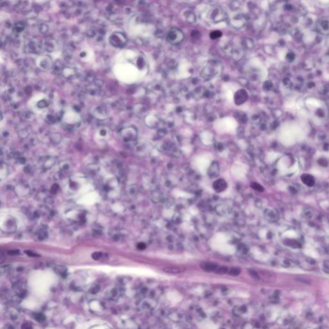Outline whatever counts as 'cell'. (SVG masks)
Instances as JSON below:
<instances>
[{
  "label": "cell",
  "mask_w": 329,
  "mask_h": 329,
  "mask_svg": "<svg viewBox=\"0 0 329 329\" xmlns=\"http://www.w3.org/2000/svg\"><path fill=\"white\" fill-rule=\"evenodd\" d=\"M47 105H48V103H47L46 101H40L38 103V106L39 108H45V107H46Z\"/></svg>",
  "instance_id": "24"
},
{
  "label": "cell",
  "mask_w": 329,
  "mask_h": 329,
  "mask_svg": "<svg viewBox=\"0 0 329 329\" xmlns=\"http://www.w3.org/2000/svg\"><path fill=\"white\" fill-rule=\"evenodd\" d=\"M20 251L18 250H11L9 251V254L11 255H18Z\"/></svg>",
  "instance_id": "29"
},
{
  "label": "cell",
  "mask_w": 329,
  "mask_h": 329,
  "mask_svg": "<svg viewBox=\"0 0 329 329\" xmlns=\"http://www.w3.org/2000/svg\"><path fill=\"white\" fill-rule=\"evenodd\" d=\"M251 187L253 189L255 190H257V191H258V192H263V191L264 190L263 187L261 186L260 184H258V183H256V182H252V183H251Z\"/></svg>",
  "instance_id": "18"
},
{
  "label": "cell",
  "mask_w": 329,
  "mask_h": 329,
  "mask_svg": "<svg viewBox=\"0 0 329 329\" xmlns=\"http://www.w3.org/2000/svg\"><path fill=\"white\" fill-rule=\"evenodd\" d=\"M228 271H229V268L226 267V266H221V267L218 268L215 273L217 274H219V275H224V274H226V273H228Z\"/></svg>",
  "instance_id": "17"
},
{
  "label": "cell",
  "mask_w": 329,
  "mask_h": 329,
  "mask_svg": "<svg viewBox=\"0 0 329 329\" xmlns=\"http://www.w3.org/2000/svg\"><path fill=\"white\" fill-rule=\"evenodd\" d=\"M245 19L242 15H237V16H235L234 17H232L230 20V22L233 27H235L236 28H241L243 27V25L245 24Z\"/></svg>",
  "instance_id": "11"
},
{
  "label": "cell",
  "mask_w": 329,
  "mask_h": 329,
  "mask_svg": "<svg viewBox=\"0 0 329 329\" xmlns=\"http://www.w3.org/2000/svg\"><path fill=\"white\" fill-rule=\"evenodd\" d=\"M59 190V186L57 184H54L51 188V192L53 194H56Z\"/></svg>",
  "instance_id": "25"
},
{
  "label": "cell",
  "mask_w": 329,
  "mask_h": 329,
  "mask_svg": "<svg viewBox=\"0 0 329 329\" xmlns=\"http://www.w3.org/2000/svg\"><path fill=\"white\" fill-rule=\"evenodd\" d=\"M235 102L237 105H241L244 103L247 99V94L246 91L241 90L238 91L235 95Z\"/></svg>",
  "instance_id": "10"
},
{
  "label": "cell",
  "mask_w": 329,
  "mask_h": 329,
  "mask_svg": "<svg viewBox=\"0 0 329 329\" xmlns=\"http://www.w3.org/2000/svg\"><path fill=\"white\" fill-rule=\"evenodd\" d=\"M167 39L171 44H177L180 43L183 40L184 34L179 29L174 28L168 32Z\"/></svg>",
  "instance_id": "2"
},
{
  "label": "cell",
  "mask_w": 329,
  "mask_h": 329,
  "mask_svg": "<svg viewBox=\"0 0 329 329\" xmlns=\"http://www.w3.org/2000/svg\"><path fill=\"white\" fill-rule=\"evenodd\" d=\"M213 189L217 193H221L226 189L228 184L224 179H218L213 183Z\"/></svg>",
  "instance_id": "6"
},
{
  "label": "cell",
  "mask_w": 329,
  "mask_h": 329,
  "mask_svg": "<svg viewBox=\"0 0 329 329\" xmlns=\"http://www.w3.org/2000/svg\"><path fill=\"white\" fill-rule=\"evenodd\" d=\"M55 271H56V272H57L58 273H59V274L64 275L66 274V271H67V269H66V268L64 267V266L59 265L55 268Z\"/></svg>",
  "instance_id": "20"
},
{
  "label": "cell",
  "mask_w": 329,
  "mask_h": 329,
  "mask_svg": "<svg viewBox=\"0 0 329 329\" xmlns=\"http://www.w3.org/2000/svg\"><path fill=\"white\" fill-rule=\"evenodd\" d=\"M287 60H289V61H293V60H294V54H293V53H289V54H288L287 55Z\"/></svg>",
  "instance_id": "28"
},
{
  "label": "cell",
  "mask_w": 329,
  "mask_h": 329,
  "mask_svg": "<svg viewBox=\"0 0 329 329\" xmlns=\"http://www.w3.org/2000/svg\"><path fill=\"white\" fill-rule=\"evenodd\" d=\"M249 273L250 274V275L255 279H259L260 278L259 275H258V273L255 271L253 270V269H249Z\"/></svg>",
  "instance_id": "21"
},
{
  "label": "cell",
  "mask_w": 329,
  "mask_h": 329,
  "mask_svg": "<svg viewBox=\"0 0 329 329\" xmlns=\"http://www.w3.org/2000/svg\"><path fill=\"white\" fill-rule=\"evenodd\" d=\"M209 17L213 23H219L226 20V14L219 7H214L210 10Z\"/></svg>",
  "instance_id": "3"
},
{
  "label": "cell",
  "mask_w": 329,
  "mask_h": 329,
  "mask_svg": "<svg viewBox=\"0 0 329 329\" xmlns=\"http://www.w3.org/2000/svg\"><path fill=\"white\" fill-rule=\"evenodd\" d=\"M102 256V254L100 252H95L93 254H92V258L96 260L101 259Z\"/></svg>",
  "instance_id": "22"
},
{
  "label": "cell",
  "mask_w": 329,
  "mask_h": 329,
  "mask_svg": "<svg viewBox=\"0 0 329 329\" xmlns=\"http://www.w3.org/2000/svg\"><path fill=\"white\" fill-rule=\"evenodd\" d=\"M109 41L114 46L123 47L126 43L127 39L124 34L116 32L110 37Z\"/></svg>",
  "instance_id": "4"
},
{
  "label": "cell",
  "mask_w": 329,
  "mask_h": 329,
  "mask_svg": "<svg viewBox=\"0 0 329 329\" xmlns=\"http://www.w3.org/2000/svg\"><path fill=\"white\" fill-rule=\"evenodd\" d=\"M323 265L325 266V268H327L329 269V261H325L323 264Z\"/></svg>",
  "instance_id": "30"
},
{
  "label": "cell",
  "mask_w": 329,
  "mask_h": 329,
  "mask_svg": "<svg viewBox=\"0 0 329 329\" xmlns=\"http://www.w3.org/2000/svg\"><path fill=\"white\" fill-rule=\"evenodd\" d=\"M241 273V269L239 268H231L229 269L228 274L232 276H239Z\"/></svg>",
  "instance_id": "16"
},
{
  "label": "cell",
  "mask_w": 329,
  "mask_h": 329,
  "mask_svg": "<svg viewBox=\"0 0 329 329\" xmlns=\"http://www.w3.org/2000/svg\"><path fill=\"white\" fill-rule=\"evenodd\" d=\"M163 271L165 273H168V274H178V273H183L185 271V268L183 267H180V266H169V267H166L163 269Z\"/></svg>",
  "instance_id": "12"
},
{
  "label": "cell",
  "mask_w": 329,
  "mask_h": 329,
  "mask_svg": "<svg viewBox=\"0 0 329 329\" xmlns=\"http://www.w3.org/2000/svg\"><path fill=\"white\" fill-rule=\"evenodd\" d=\"M221 66L219 62L216 61H210L202 69L201 75L206 79H212L216 76L220 72Z\"/></svg>",
  "instance_id": "1"
},
{
  "label": "cell",
  "mask_w": 329,
  "mask_h": 329,
  "mask_svg": "<svg viewBox=\"0 0 329 329\" xmlns=\"http://www.w3.org/2000/svg\"><path fill=\"white\" fill-rule=\"evenodd\" d=\"M302 180L307 186L312 187L315 184V179L309 174H304L302 176Z\"/></svg>",
  "instance_id": "13"
},
{
  "label": "cell",
  "mask_w": 329,
  "mask_h": 329,
  "mask_svg": "<svg viewBox=\"0 0 329 329\" xmlns=\"http://www.w3.org/2000/svg\"><path fill=\"white\" fill-rule=\"evenodd\" d=\"M55 160H54L53 158H48L45 159L44 160H41V162H40V163H41V164L44 167V168H50L51 167H53V166L54 165L55 163Z\"/></svg>",
  "instance_id": "15"
},
{
  "label": "cell",
  "mask_w": 329,
  "mask_h": 329,
  "mask_svg": "<svg viewBox=\"0 0 329 329\" xmlns=\"http://www.w3.org/2000/svg\"><path fill=\"white\" fill-rule=\"evenodd\" d=\"M265 215L269 221H276L277 219V213L274 210L267 209L265 212Z\"/></svg>",
  "instance_id": "14"
},
{
  "label": "cell",
  "mask_w": 329,
  "mask_h": 329,
  "mask_svg": "<svg viewBox=\"0 0 329 329\" xmlns=\"http://www.w3.org/2000/svg\"><path fill=\"white\" fill-rule=\"evenodd\" d=\"M38 235V237H39V239H40V240H43V239H44V238H45V237H46V232H45V231H44V230H39V231Z\"/></svg>",
  "instance_id": "23"
},
{
  "label": "cell",
  "mask_w": 329,
  "mask_h": 329,
  "mask_svg": "<svg viewBox=\"0 0 329 329\" xmlns=\"http://www.w3.org/2000/svg\"><path fill=\"white\" fill-rule=\"evenodd\" d=\"M25 253H27V255H28V256H30V257H39V255H38V254L33 253L32 251H25Z\"/></svg>",
  "instance_id": "27"
},
{
  "label": "cell",
  "mask_w": 329,
  "mask_h": 329,
  "mask_svg": "<svg viewBox=\"0 0 329 329\" xmlns=\"http://www.w3.org/2000/svg\"><path fill=\"white\" fill-rule=\"evenodd\" d=\"M221 36H222V32L221 31H219V30L213 31V32L210 33V38L212 39H217L218 38H221Z\"/></svg>",
  "instance_id": "19"
},
{
  "label": "cell",
  "mask_w": 329,
  "mask_h": 329,
  "mask_svg": "<svg viewBox=\"0 0 329 329\" xmlns=\"http://www.w3.org/2000/svg\"><path fill=\"white\" fill-rule=\"evenodd\" d=\"M317 30L323 34H329V20L323 19L320 20L317 25Z\"/></svg>",
  "instance_id": "9"
},
{
  "label": "cell",
  "mask_w": 329,
  "mask_h": 329,
  "mask_svg": "<svg viewBox=\"0 0 329 329\" xmlns=\"http://www.w3.org/2000/svg\"><path fill=\"white\" fill-rule=\"evenodd\" d=\"M200 268L202 270L206 272H215L219 265L212 262H203L200 264Z\"/></svg>",
  "instance_id": "8"
},
{
  "label": "cell",
  "mask_w": 329,
  "mask_h": 329,
  "mask_svg": "<svg viewBox=\"0 0 329 329\" xmlns=\"http://www.w3.org/2000/svg\"><path fill=\"white\" fill-rule=\"evenodd\" d=\"M137 247L138 249L140 250H143L146 248V245L145 243H143V242H140L139 244H138L137 245Z\"/></svg>",
  "instance_id": "26"
},
{
  "label": "cell",
  "mask_w": 329,
  "mask_h": 329,
  "mask_svg": "<svg viewBox=\"0 0 329 329\" xmlns=\"http://www.w3.org/2000/svg\"><path fill=\"white\" fill-rule=\"evenodd\" d=\"M121 136L125 141H132V140H134L136 138L137 131L134 127L125 128L121 132Z\"/></svg>",
  "instance_id": "5"
},
{
  "label": "cell",
  "mask_w": 329,
  "mask_h": 329,
  "mask_svg": "<svg viewBox=\"0 0 329 329\" xmlns=\"http://www.w3.org/2000/svg\"><path fill=\"white\" fill-rule=\"evenodd\" d=\"M219 175V164L217 161H213L208 170V176L210 178H215Z\"/></svg>",
  "instance_id": "7"
}]
</instances>
